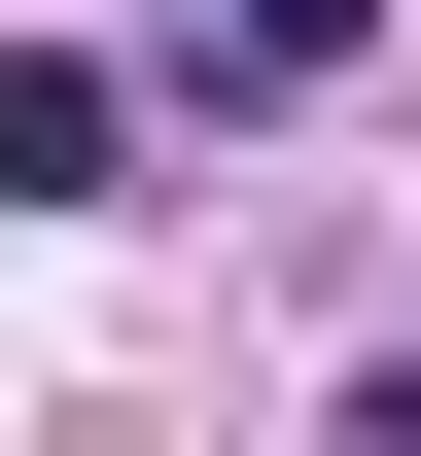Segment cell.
<instances>
[{
    "label": "cell",
    "instance_id": "cell-2",
    "mask_svg": "<svg viewBox=\"0 0 421 456\" xmlns=\"http://www.w3.org/2000/svg\"><path fill=\"white\" fill-rule=\"evenodd\" d=\"M176 70H352V0H141Z\"/></svg>",
    "mask_w": 421,
    "mask_h": 456
},
{
    "label": "cell",
    "instance_id": "cell-1",
    "mask_svg": "<svg viewBox=\"0 0 421 456\" xmlns=\"http://www.w3.org/2000/svg\"><path fill=\"white\" fill-rule=\"evenodd\" d=\"M0 211H141V70L106 36H0Z\"/></svg>",
    "mask_w": 421,
    "mask_h": 456
}]
</instances>
